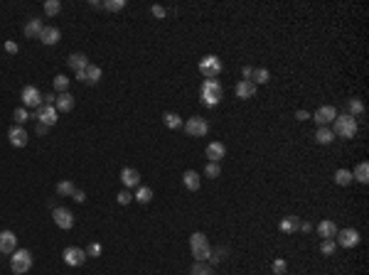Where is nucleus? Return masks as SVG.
Wrapping results in <instances>:
<instances>
[{
  "mask_svg": "<svg viewBox=\"0 0 369 275\" xmlns=\"http://www.w3.org/2000/svg\"><path fill=\"white\" fill-rule=\"evenodd\" d=\"M222 94L224 91H222V84L217 79H205L202 86H200V98H202V103L207 108H214L222 101Z\"/></svg>",
  "mask_w": 369,
  "mask_h": 275,
  "instance_id": "obj_1",
  "label": "nucleus"
},
{
  "mask_svg": "<svg viewBox=\"0 0 369 275\" xmlns=\"http://www.w3.org/2000/svg\"><path fill=\"white\" fill-rule=\"evenodd\" d=\"M10 268H13V273L25 275L32 268V253L27 248H15L13 255H10Z\"/></svg>",
  "mask_w": 369,
  "mask_h": 275,
  "instance_id": "obj_2",
  "label": "nucleus"
},
{
  "mask_svg": "<svg viewBox=\"0 0 369 275\" xmlns=\"http://www.w3.org/2000/svg\"><path fill=\"white\" fill-rule=\"evenodd\" d=\"M332 133L340 135V138H354V135H357V118L349 116V113L337 116V118H335V130H332Z\"/></svg>",
  "mask_w": 369,
  "mask_h": 275,
  "instance_id": "obj_3",
  "label": "nucleus"
},
{
  "mask_svg": "<svg viewBox=\"0 0 369 275\" xmlns=\"http://www.w3.org/2000/svg\"><path fill=\"white\" fill-rule=\"evenodd\" d=\"M190 251H192L195 260H207V258H209V253H212L207 236H205V234H200V231H197V234H192V236H190Z\"/></svg>",
  "mask_w": 369,
  "mask_h": 275,
  "instance_id": "obj_4",
  "label": "nucleus"
},
{
  "mask_svg": "<svg viewBox=\"0 0 369 275\" xmlns=\"http://www.w3.org/2000/svg\"><path fill=\"white\" fill-rule=\"evenodd\" d=\"M200 74L205 79H217L222 74V59L214 57V54H207L200 59Z\"/></svg>",
  "mask_w": 369,
  "mask_h": 275,
  "instance_id": "obj_5",
  "label": "nucleus"
},
{
  "mask_svg": "<svg viewBox=\"0 0 369 275\" xmlns=\"http://www.w3.org/2000/svg\"><path fill=\"white\" fill-rule=\"evenodd\" d=\"M207 130H209V123L205 118H200V116L184 120V133H187L190 138H202V135H207Z\"/></svg>",
  "mask_w": 369,
  "mask_h": 275,
  "instance_id": "obj_6",
  "label": "nucleus"
},
{
  "mask_svg": "<svg viewBox=\"0 0 369 275\" xmlns=\"http://www.w3.org/2000/svg\"><path fill=\"white\" fill-rule=\"evenodd\" d=\"M32 118H37V123H42V125H47V128H52L57 120H59V111L54 108V106H47V103H42L37 111H35V116Z\"/></svg>",
  "mask_w": 369,
  "mask_h": 275,
  "instance_id": "obj_7",
  "label": "nucleus"
},
{
  "mask_svg": "<svg viewBox=\"0 0 369 275\" xmlns=\"http://www.w3.org/2000/svg\"><path fill=\"white\" fill-rule=\"evenodd\" d=\"M52 219L54 224L62 229V231H69L74 226V214L69 209H64V206H57V209H52Z\"/></svg>",
  "mask_w": 369,
  "mask_h": 275,
  "instance_id": "obj_8",
  "label": "nucleus"
},
{
  "mask_svg": "<svg viewBox=\"0 0 369 275\" xmlns=\"http://www.w3.org/2000/svg\"><path fill=\"white\" fill-rule=\"evenodd\" d=\"M62 258H64V263H67V265L79 268V265L86 260V251H82V248H77V246H69V248L62 251Z\"/></svg>",
  "mask_w": 369,
  "mask_h": 275,
  "instance_id": "obj_9",
  "label": "nucleus"
},
{
  "mask_svg": "<svg viewBox=\"0 0 369 275\" xmlns=\"http://www.w3.org/2000/svg\"><path fill=\"white\" fill-rule=\"evenodd\" d=\"M101 77H103V72H101V66H96V64H89L84 72H79L77 74V79L79 81H84V84H89V86H94V84H99L101 81Z\"/></svg>",
  "mask_w": 369,
  "mask_h": 275,
  "instance_id": "obj_10",
  "label": "nucleus"
},
{
  "mask_svg": "<svg viewBox=\"0 0 369 275\" xmlns=\"http://www.w3.org/2000/svg\"><path fill=\"white\" fill-rule=\"evenodd\" d=\"M20 98H22V103L27 108H40L42 106V94H40L37 86H25L22 94H20Z\"/></svg>",
  "mask_w": 369,
  "mask_h": 275,
  "instance_id": "obj_11",
  "label": "nucleus"
},
{
  "mask_svg": "<svg viewBox=\"0 0 369 275\" xmlns=\"http://www.w3.org/2000/svg\"><path fill=\"white\" fill-rule=\"evenodd\" d=\"M337 116H340V113L335 111V106H320V108L315 111V116H310V118H315V123H318L320 128H325V125L332 123Z\"/></svg>",
  "mask_w": 369,
  "mask_h": 275,
  "instance_id": "obj_12",
  "label": "nucleus"
},
{
  "mask_svg": "<svg viewBox=\"0 0 369 275\" xmlns=\"http://www.w3.org/2000/svg\"><path fill=\"white\" fill-rule=\"evenodd\" d=\"M337 243L342 248H354L359 243V231L357 229H342V231H337Z\"/></svg>",
  "mask_w": 369,
  "mask_h": 275,
  "instance_id": "obj_13",
  "label": "nucleus"
},
{
  "mask_svg": "<svg viewBox=\"0 0 369 275\" xmlns=\"http://www.w3.org/2000/svg\"><path fill=\"white\" fill-rule=\"evenodd\" d=\"M8 138H10V145H15V148H25L27 145V130L22 125H13L8 130Z\"/></svg>",
  "mask_w": 369,
  "mask_h": 275,
  "instance_id": "obj_14",
  "label": "nucleus"
},
{
  "mask_svg": "<svg viewBox=\"0 0 369 275\" xmlns=\"http://www.w3.org/2000/svg\"><path fill=\"white\" fill-rule=\"evenodd\" d=\"M18 248V236L13 231H0V253H13Z\"/></svg>",
  "mask_w": 369,
  "mask_h": 275,
  "instance_id": "obj_15",
  "label": "nucleus"
},
{
  "mask_svg": "<svg viewBox=\"0 0 369 275\" xmlns=\"http://www.w3.org/2000/svg\"><path fill=\"white\" fill-rule=\"evenodd\" d=\"M121 182L123 187H141V175L133 167H123L121 170Z\"/></svg>",
  "mask_w": 369,
  "mask_h": 275,
  "instance_id": "obj_16",
  "label": "nucleus"
},
{
  "mask_svg": "<svg viewBox=\"0 0 369 275\" xmlns=\"http://www.w3.org/2000/svg\"><path fill=\"white\" fill-rule=\"evenodd\" d=\"M54 108H57L59 113H69V111L74 108V96H72L69 91L59 94V96H57V101H54Z\"/></svg>",
  "mask_w": 369,
  "mask_h": 275,
  "instance_id": "obj_17",
  "label": "nucleus"
},
{
  "mask_svg": "<svg viewBox=\"0 0 369 275\" xmlns=\"http://www.w3.org/2000/svg\"><path fill=\"white\" fill-rule=\"evenodd\" d=\"M59 39H62L59 27H44V30H42V35H40V42H42V44H47V47L57 44Z\"/></svg>",
  "mask_w": 369,
  "mask_h": 275,
  "instance_id": "obj_18",
  "label": "nucleus"
},
{
  "mask_svg": "<svg viewBox=\"0 0 369 275\" xmlns=\"http://www.w3.org/2000/svg\"><path fill=\"white\" fill-rule=\"evenodd\" d=\"M337 226H335V221H330V219H325V221H320L318 224V236H323L325 241H330V238H335L337 236Z\"/></svg>",
  "mask_w": 369,
  "mask_h": 275,
  "instance_id": "obj_19",
  "label": "nucleus"
},
{
  "mask_svg": "<svg viewBox=\"0 0 369 275\" xmlns=\"http://www.w3.org/2000/svg\"><path fill=\"white\" fill-rule=\"evenodd\" d=\"M224 155H226L224 143H209V145H207V160H209V162H219Z\"/></svg>",
  "mask_w": 369,
  "mask_h": 275,
  "instance_id": "obj_20",
  "label": "nucleus"
},
{
  "mask_svg": "<svg viewBox=\"0 0 369 275\" xmlns=\"http://www.w3.org/2000/svg\"><path fill=\"white\" fill-rule=\"evenodd\" d=\"M254 94H256V84H254V81L241 79V81L236 84V96H239V98H251Z\"/></svg>",
  "mask_w": 369,
  "mask_h": 275,
  "instance_id": "obj_21",
  "label": "nucleus"
},
{
  "mask_svg": "<svg viewBox=\"0 0 369 275\" xmlns=\"http://www.w3.org/2000/svg\"><path fill=\"white\" fill-rule=\"evenodd\" d=\"M182 182H184V187H187L190 192H197L200 184H202V182H200V175H197L195 170H187V172H184V175H182Z\"/></svg>",
  "mask_w": 369,
  "mask_h": 275,
  "instance_id": "obj_22",
  "label": "nucleus"
},
{
  "mask_svg": "<svg viewBox=\"0 0 369 275\" xmlns=\"http://www.w3.org/2000/svg\"><path fill=\"white\" fill-rule=\"evenodd\" d=\"M42 30H44V25L37 20V18H32L27 25H25V37H30V39H40V35H42Z\"/></svg>",
  "mask_w": 369,
  "mask_h": 275,
  "instance_id": "obj_23",
  "label": "nucleus"
},
{
  "mask_svg": "<svg viewBox=\"0 0 369 275\" xmlns=\"http://www.w3.org/2000/svg\"><path fill=\"white\" fill-rule=\"evenodd\" d=\"M67 64H69V66L74 69V72L79 74V72H84V69H86V66H89L91 61H89V59H86L84 54H72V57L67 59Z\"/></svg>",
  "mask_w": 369,
  "mask_h": 275,
  "instance_id": "obj_24",
  "label": "nucleus"
},
{
  "mask_svg": "<svg viewBox=\"0 0 369 275\" xmlns=\"http://www.w3.org/2000/svg\"><path fill=\"white\" fill-rule=\"evenodd\" d=\"M352 182H354V177H352V170H345V167L335 170V184H340V187H347V184H352Z\"/></svg>",
  "mask_w": 369,
  "mask_h": 275,
  "instance_id": "obj_25",
  "label": "nucleus"
},
{
  "mask_svg": "<svg viewBox=\"0 0 369 275\" xmlns=\"http://www.w3.org/2000/svg\"><path fill=\"white\" fill-rule=\"evenodd\" d=\"M133 199H136L138 204H150V201H153V189H150V187H136Z\"/></svg>",
  "mask_w": 369,
  "mask_h": 275,
  "instance_id": "obj_26",
  "label": "nucleus"
},
{
  "mask_svg": "<svg viewBox=\"0 0 369 275\" xmlns=\"http://www.w3.org/2000/svg\"><path fill=\"white\" fill-rule=\"evenodd\" d=\"M335 140V133L325 125V128H320L318 133H315V143H320V145H330Z\"/></svg>",
  "mask_w": 369,
  "mask_h": 275,
  "instance_id": "obj_27",
  "label": "nucleus"
},
{
  "mask_svg": "<svg viewBox=\"0 0 369 275\" xmlns=\"http://www.w3.org/2000/svg\"><path fill=\"white\" fill-rule=\"evenodd\" d=\"M352 177H354L357 182H362V184H367V182H369V165H367V162H359V165L354 167V172H352Z\"/></svg>",
  "mask_w": 369,
  "mask_h": 275,
  "instance_id": "obj_28",
  "label": "nucleus"
},
{
  "mask_svg": "<svg viewBox=\"0 0 369 275\" xmlns=\"http://www.w3.org/2000/svg\"><path fill=\"white\" fill-rule=\"evenodd\" d=\"M163 123L170 128V130H177L180 125H182V118L177 116V113H172V111H167V113H163Z\"/></svg>",
  "mask_w": 369,
  "mask_h": 275,
  "instance_id": "obj_29",
  "label": "nucleus"
},
{
  "mask_svg": "<svg viewBox=\"0 0 369 275\" xmlns=\"http://www.w3.org/2000/svg\"><path fill=\"white\" fill-rule=\"evenodd\" d=\"M298 229H300L298 216H286V219L281 221V231H283V234H293V231H298Z\"/></svg>",
  "mask_w": 369,
  "mask_h": 275,
  "instance_id": "obj_30",
  "label": "nucleus"
},
{
  "mask_svg": "<svg viewBox=\"0 0 369 275\" xmlns=\"http://www.w3.org/2000/svg\"><path fill=\"white\" fill-rule=\"evenodd\" d=\"M190 275H214V268H212V265H207L205 260H195V265H192Z\"/></svg>",
  "mask_w": 369,
  "mask_h": 275,
  "instance_id": "obj_31",
  "label": "nucleus"
},
{
  "mask_svg": "<svg viewBox=\"0 0 369 275\" xmlns=\"http://www.w3.org/2000/svg\"><path fill=\"white\" fill-rule=\"evenodd\" d=\"M52 86H54V91L64 94V91L69 89V79H67L64 74H57V77H54V81H52Z\"/></svg>",
  "mask_w": 369,
  "mask_h": 275,
  "instance_id": "obj_32",
  "label": "nucleus"
},
{
  "mask_svg": "<svg viewBox=\"0 0 369 275\" xmlns=\"http://www.w3.org/2000/svg\"><path fill=\"white\" fill-rule=\"evenodd\" d=\"M268 79H271V74H268V69H254V77H251V81L259 86V84H268Z\"/></svg>",
  "mask_w": 369,
  "mask_h": 275,
  "instance_id": "obj_33",
  "label": "nucleus"
},
{
  "mask_svg": "<svg viewBox=\"0 0 369 275\" xmlns=\"http://www.w3.org/2000/svg\"><path fill=\"white\" fill-rule=\"evenodd\" d=\"M57 194H59V196H72V194H74V184H72L69 179L59 182V184H57Z\"/></svg>",
  "mask_w": 369,
  "mask_h": 275,
  "instance_id": "obj_34",
  "label": "nucleus"
},
{
  "mask_svg": "<svg viewBox=\"0 0 369 275\" xmlns=\"http://www.w3.org/2000/svg\"><path fill=\"white\" fill-rule=\"evenodd\" d=\"M347 108H349V116H362L364 113V103L359 101V98H349V103H347Z\"/></svg>",
  "mask_w": 369,
  "mask_h": 275,
  "instance_id": "obj_35",
  "label": "nucleus"
},
{
  "mask_svg": "<svg viewBox=\"0 0 369 275\" xmlns=\"http://www.w3.org/2000/svg\"><path fill=\"white\" fill-rule=\"evenodd\" d=\"M59 10H62V3H59V0H47V3H44V13H47L49 18H54Z\"/></svg>",
  "mask_w": 369,
  "mask_h": 275,
  "instance_id": "obj_36",
  "label": "nucleus"
},
{
  "mask_svg": "<svg viewBox=\"0 0 369 275\" xmlns=\"http://www.w3.org/2000/svg\"><path fill=\"white\" fill-rule=\"evenodd\" d=\"M103 8H106V10H111V13H118V10L126 8V0H106Z\"/></svg>",
  "mask_w": 369,
  "mask_h": 275,
  "instance_id": "obj_37",
  "label": "nucleus"
},
{
  "mask_svg": "<svg viewBox=\"0 0 369 275\" xmlns=\"http://www.w3.org/2000/svg\"><path fill=\"white\" fill-rule=\"evenodd\" d=\"M205 175H207V177H212V179H217V177L222 175L219 162H209V165H207V170H205Z\"/></svg>",
  "mask_w": 369,
  "mask_h": 275,
  "instance_id": "obj_38",
  "label": "nucleus"
},
{
  "mask_svg": "<svg viewBox=\"0 0 369 275\" xmlns=\"http://www.w3.org/2000/svg\"><path fill=\"white\" fill-rule=\"evenodd\" d=\"M103 253V248H101V243H89V248H86V258H99Z\"/></svg>",
  "mask_w": 369,
  "mask_h": 275,
  "instance_id": "obj_39",
  "label": "nucleus"
},
{
  "mask_svg": "<svg viewBox=\"0 0 369 275\" xmlns=\"http://www.w3.org/2000/svg\"><path fill=\"white\" fill-rule=\"evenodd\" d=\"M271 268H273V275H283V273H286V270H288V263H286V260H283V258H276V260H273V265H271Z\"/></svg>",
  "mask_w": 369,
  "mask_h": 275,
  "instance_id": "obj_40",
  "label": "nucleus"
},
{
  "mask_svg": "<svg viewBox=\"0 0 369 275\" xmlns=\"http://www.w3.org/2000/svg\"><path fill=\"white\" fill-rule=\"evenodd\" d=\"M116 199H118V204H123V206H126V204H131V201H133V194H131L128 189H121Z\"/></svg>",
  "mask_w": 369,
  "mask_h": 275,
  "instance_id": "obj_41",
  "label": "nucleus"
},
{
  "mask_svg": "<svg viewBox=\"0 0 369 275\" xmlns=\"http://www.w3.org/2000/svg\"><path fill=\"white\" fill-rule=\"evenodd\" d=\"M13 118H15V123H18V125H22V123H25V120H27L30 116H27V111H25V108H15Z\"/></svg>",
  "mask_w": 369,
  "mask_h": 275,
  "instance_id": "obj_42",
  "label": "nucleus"
},
{
  "mask_svg": "<svg viewBox=\"0 0 369 275\" xmlns=\"http://www.w3.org/2000/svg\"><path fill=\"white\" fill-rule=\"evenodd\" d=\"M224 258H226V248H217V251L209 253V260H212V263H219V260H224Z\"/></svg>",
  "mask_w": 369,
  "mask_h": 275,
  "instance_id": "obj_43",
  "label": "nucleus"
},
{
  "mask_svg": "<svg viewBox=\"0 0 369 275\" xmlns=\"http://www.w3.org/2000/svg\"><path fill=\"white\" fill-rule=\"evenodd\" d=\"M320 251H323L325 255H332V253H335V241H332V238H330V241H323Z\"/></svg>",
  "mask_w": 369,
  "mask_h": 275,
  "instance_id": "obj_44",
  "label": "nucleus"
},
{
  "mask_svg": "<svg viewBox=\"0 0 369 275\" xmlns=\"http://www.w3.org/2000/svg\"><path fill=\"white\" fill-rule=\"evenodd\" d=\"M150 13H153V15H155L158 20H163V18L167 15V10H165L163 5H153V8H150Z\"/></svg>",
  "mask_w": 369,
  "mask_h": 275,
  "instance_id": "obj_45",
  "label": "nucleus"
},
{
  "mask_svg": "<svg viewBox=\"0 0 369 275\" xmlns=\"http://www.w3.org/2000/svg\"><path fill=\"white\" fill-rule=\"evenodd\" d=\"M5 52H8V54H18V42L8 39V42H5Z\"/></svg>",
  "mask_w": 369,
  "mask_h": 275,
  "instance_id": "obj_46",
  "label": "nucleus"
},
{
  "mask_svg": "<svg viewBox=\"0 0 369 275\" xmlns=\"http://www.w3.org/2000/svg\"><path fill=\"white\" fill-rule=\"evenodd\" d=\"M241 77H244L246 81H251V77H254V69H251V66H244V69H241Z\"/></svg>",
  "mask_w": 369,
  "mask_h": 275,
  "instance_id": "obj_47",
  "label": "nucleus"
},
{
  "mask_svg": "<svg viewBox=\"0 0 369 275\" xmlns=\"http://www.w3.org/2000/svg\"><path fill=\"white\" fill-rule=\"evenodd\" d=\"M72 199H74V201H79V204H82V201H86V194H84V192H82V189H74V194H72Z\"/></svg>",
  "mask_w": 369,
  "mask_h": 275,
  "instance_id": "obj_48",
  "label": "nucleus"
},
{
  "mask_svg": "<svg viewBox=\"0 0 369 275\" xmlns=\"http://www.w3.org/2000/svg\"><path fill=\"white\" fill-rule=\"evenodd\" d=\"M308 118H310L308 111H295V120H308Z\"/></svg>",
  "mask_w": 369,
  "mask_h": 275,
  "instance_id": "obj_49",
  "label": "nucleus"
},
{
  "mask_svg": "<svg viewBox=\"0 0 369 275\" xmlns=\"http://www.w3.org/2000/svg\"><path fill=\"white\" fill-rule=\"evenodd\" d=\"M44 98V103L47 106H54V101H57V94H47V96H42Z\"/></svg>",
  "mask_w": 369,
  "mask_h": 275,
  "instance_id": "obj_50",
  "label": "nucleus"
},
{
  "mask_svg": "<svg viewBox=\"0 0 369 275\" xmlns=\"http://www.w3.org/2000/svg\"><path fill=\"white\" fill-rule=\"evenodd\" d=\"M300 231L310 234V231H313V224H310V221H303V224H300Z\"/></svg>",
  "mask_w": 369,
  "mask_h": 275,
  "instance_id": "obj_51",
  "label": "nucleus"
},
{
  "mask_svg": "<svg viewBox=\"0 0 369 275\" xmlns=\"http://www.w3.org/2000/svg\"><path fill=\"white\" fill-rule=\"evenodd\" d=\"M47 130H49L47 125H42V123H37V135H47Z\"/></svg>",
  "mask_w": 369,
  "mask_h": 275,
  "instance_id": "obj_52",
  "label": "nucleus"
},
{
  "mask_svg": "<svg viewBox=\"0 0 369 275\" xmlns=\"http://www.w3.org/2000/svg\"><path fill=\"white\" fill-rule=\"evenodd\" d=\"M15 275H18V273H15Z\"/></svg>",
  "mask_w": 369,
  "mask_h": 275,
  "instance_id": "obj_53",
  "label": "nucleus"
}]
</instances>
